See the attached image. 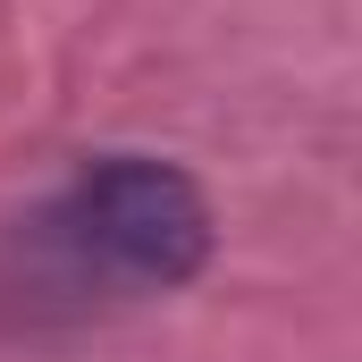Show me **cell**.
Masks as SVG:
<instances>
[{"label": "cell", "mask_w": 362, "mask_h": 362, "mask_svg": "<svg viewBox=\"0 0 362 362\" xmlns=\"http://www.w3.org/2000/svg\"><path fill=\"white\" fill-rule=\"evenodd\" d=\"M59 228L118 286H185L211 262V202L169 160H101L59 202Z\"/></svg>", "instance_id": "6da1fadb"}]
</instances>
